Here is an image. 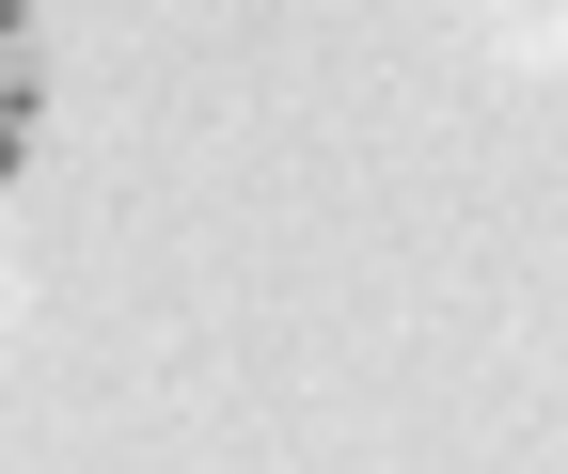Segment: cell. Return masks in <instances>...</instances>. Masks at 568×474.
<instances>
[{
    "mask_svg": "<svg viewBox=\"0 0 568 474\" xmlns=\"http://www.w3.org/2000/svg\"><path fill=\"white\" fill-rule=\"evenodd\" d=\"M32 174V111H0V190H17Z\"/></svg>",
    "mask_w": 568,
    "mask_h": 474,
    "instance_id": "obj_1",
    "label": "cell"
},
{
    "mask_svg": "<svg viewBox=\"0 0 568 474\" xmlns=\"http://www.w3.org/2000/svg\"><path fill=\"white\" fill-rule=\"evenodd\" d=\"M17 17H32V0H0V32H17Z\"/></svg>",
    "mask_w": 568,
    "mask_h": 474,
    "instance_id": "obj_2",
    "label": "cell"
}]
</instances>
